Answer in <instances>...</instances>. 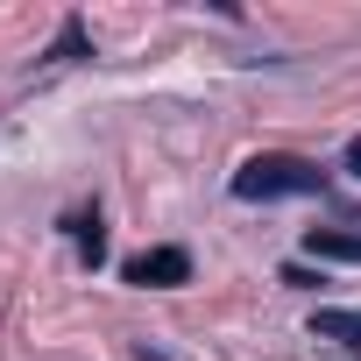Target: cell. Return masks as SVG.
Returning <instances> with one entry per match:
<instances>
[{"mask_svg": "<svg viewBox=\"0 0 361 361\" xmlns=\"http://www.w3.org/2000/svg\"><path fill=\"white\" fill-rule=\"evenodd\" d=\"M305 248H312V255H333V262H361V234H326V227H312Z\"/></svg>", "mask_w": 361, "mask_h": 361, "instance_id": "4", "label": "cell"}, {"mask_svg": "<svg viewBox=\"0 0 361 361\" xmlns=\"http://www.w3.org/2000/svg\"><path fill=\"white\" fill-rule=\"evenodd\" d=\"M71 234H78V255L99 269V262H106V227H99V213H78V220H71Z\"/></svg>", "mask_w": 361, "mask_h": 361, "instance_id": "5", "label": "cell"}, {"mask_svg": "<svg viewBox=\"0 0 361 361\" xmlns=\"http://www.w3.org/2000/svg\"><path fill=\"white\" fill-rule=\"evenodd\" d=\"M347 170H354V177H361V135H354V142H347Z\"/></svg>", "mask_w": 361, "mask_h": 361, "instance_id": "6", "label": "cell"}, {"mask_svg": "<svg viewBox=\"0 0 361 361\" xmlns=\"http://www.w3.org/2000/svg\"><path fill=\"white\" fill-rule=\"evenodd\" d=\"M312 333H319V340H340V347H354V354H361V312L319 305V312H312Z\"/></svg>", "mask_w": 361, "mask_h": 361, "instance_id": "3", "label": "cell"}, {"mask_svg": "<svg viewBox=\"0 0 361 361\" xmlns=\"http://www.w3.org/2000/svg\"><path fill=\"white\" fill-rule=\"evenodd\" d=\"M128 283H142V290H177V283H192V255H185V248H142V255H128Z\"/></svg>", "mask_w": 361, "mask_h": 361, "instance_id": "2", "label": "cell"}, {"mask_svg": "<svg viewBox=\"0 0 361 361\" xmlns=\"http://www.w3.org/2000/svg\"><path fill=\"white\" fill-rule=\"evenodd\" d=\"M326 192V170L305 156H248L234 170V199H312Z\"/></svg>", "mask_w": 361, "mask_h": 361, "instance_id": "1", "label": "cell"}]
</instances>
